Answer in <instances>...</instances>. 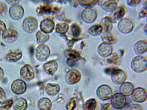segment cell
I'll return each instance as SVG.
<instances>
[{"label":"cell","mask_w":147,"mask_h":110,"mask_svg":"<svg viewBox=\"0 0 147 110\" xmlns=\"http://www.w3.org/2000/svg\"><path fill=\"white\" fill-rule=\"evenodd\" d=\"M140 1H129V2L131 4H135L138 3Z\"/></svg>","instance_id":"cell-46"},{"label":"cell","mask_w":147,"mask_h":110,"mask_svg":"<svg viewBox=\"0 0 147 110\" xmlns=\"http://www.w3.org/2000/svg\"><path fill=\"white\" fill-rule=\"evenodd\" d=\"M147 42L146 40H142L136 45V50L139 54H142L146 51Z\"/></svg>","instance_id":"cell-24"},{"label":"cell","mask_w":147,"mask_h":110,"mask_svg":"<svg viewBox=\"0 0 147 110\" xmlns=\"http://www.w3.org/2000/svg\"><path fill=\"white\" fill-rule=\"evenodd\" d=\"M128 110H144V109L140 105L134 103L130 105Z\"/></svg>","instance_id":"cell-39"},{"label":"cell","mask_w":147,"mask_h":110,"mask_svg":"<svg viewBox=\"0 0 147 110\" xmlns=\"http://www.w3.org/2000/svg\"><path fill=\"white\" fill-rule=\"evenodd\" d=\"M6 99V93L4 89L0 87V104H2Z\"/></svg>","instance_id":"cell-38"},{"label":"cell","mask_w":147,"mask_h":110,"mask_svg":"<svg viewBox=\"0 0 147 110\" xmlns=\"http://www.w3.org/2000/svg\"><path fill=\"white\" fill-rule=\"evenodd\" d=\"M81 74L78 70L71 69L69 70L66 75L67 81L70 84H74L78 82L81 79Z\"/></svg>","instance_id":"cell-11"},{"label":"cell","mask_w":147,"mask_h":110,"mask_svg":"<svg viewBox=\"0 0 147 110\" xmlns=\"http://www.w3.org/2000/svg\"><path fill=\"white\" fill-rule=\"evenodd\" d=\"M11 89L14 94L20 95L24 93L27 89V85L25 82L21 79L14 80L11 85Z\"/></svg>","instance_id":"cell-4"},{"label":"cell","mask_w":147,"mask_h":110,"mask_svg":"<svg viewBox=\"0 0 147 110\" xmlns=\"http://www.w3.org/2000/svg\"><path fill=\"white\" fill-rule=\"evenodd\" d=\"M65 53L67 57L71 60H77L80 59L81 55L76 50L67 49Z\"/></svg>","instance_id":"cell-23"},{"label":"cell","mask_w":147,"mask_h":110,"mask_svg":"<svg viewBox=\"0 0 147 110\" xmlns=\"http://www.w3.org/2000/svg\"><path fill=\"white\" fill-rule=\"evenodd\" d=\"M97 95L99 98L103 100L111 99L113 95V90L109 85H102L100 86L96 91Z\"/></svg>","instance_id":"cell-3"},{"label":"cell","mask_w":147,"mask_h":110,"mask_svg":"<svg viewBox=\"0 0 147 110\" xmlns=\"http://www.w3.org/2000/svg\"><path fill=\"white\" fill-rule=\"evenodd\" d=\"M22 53L19 48L9 50L5 55V59L9 62H16L20 60L22 58Z\"/></svg>","instance_id":"cell-9"},{"label":"cell","mask_w":147,"mask_h":110,"mask_svg":"<svg viewBox=\"0 0 147 110\" xmlns=\"http://www.w3.org/2000/svg\"><path fill=\"white\" fill-rule=\"evenodd\" d=\"M47 93L49 95L53 96L58 93L59 91L60 87L57 84L55 83H48L45 87Z\"/></svg>","instance_id":"cell-22"},{"label":"cell","mask_w":147,"mask_h":110,"mask_svg":"<svg viewBox=\"0 0 147 110\" xmlns=\"http://www.w3.org/2000/svg\"><path fill=\"white\" fill-rule=\"evenodd\" d=\"M111 103H107L104 104L102 106L101 110H109L111 107Z\"/></svg>","instance_id":"cell-44"},{"label":"cell","mask_w":147,"mask_h":110,"mask_svg":"<svg viewBox=\"0 0 147 110\" xmlns=\"http://www.w3.org/2000/svg\"><path fill=\"white\" fill-rule=\"evenodd\" d=\"M103 25L105 30L107 32H109L113 27V21L109 17H106L103 19Z\"/></svg>","instance_id":"cell-27"},{"label":"cell","mask_w":147,"mask_h":110,"mask_svg":"<svg viewBox=\"0 0 147 110\" xmlns=\"http://www.w3.org/2000/svg\"><path fill=\"white\" fill-rule=\"evenodd\" d=\"M6 10V6L5 3L0 2V16L5 13Z\"/></svg>","instance_id":"cell-40"},{"label":"cell","mask_w":147,"mask_h":110,"mask_svg":"<svg viewBox=\"0 0 147 110\" xmlns=\"http://www.w3.org/2000/svg\"><path fill=\"white\" fill-rule=\"evenodd\" d=\"M103 29L102 25L100 23H97L92 26L90 27L89 30L92 34L98 35L101 33Z\"/></svg>","instance_id":"cell-26"},{"label":"cell","mask_w":147,"mask_h":110,"mask_svg":"<svg viewBox=\"0 0 147 110\" xmlns=\"http://www.w3.org/2000/svg\"><path fill=\"white\" fill-rule=\"evenodd\" d=\"M54 26L53 21L49 19H46L41 22L40 27L44 32H50L53 30Z\"/></svg>","instance_id":"cell-19"},{"label":"cell","mask_w":147,"mask_h":110,"mask_svg":"<svg viewBox=\"0 0 147 110\" xmlns=\"http://www.w3.org/2000/svg\"><path fill=\"white\" fill-rule=\"evenodd\" d=\"M4 74V72L3 69L0 66V80L3 78Z\"/></svg>","instance_id":"cell-45"},{"label":"cell","mask_w":147,"mask_h":110,"mask_svg":"<svg viewBox=\"0 0 147 110\" xmlns=\"http://www.w3.org/2000/svg\"><path fill=\"white\" fill-rule=\"evenodd\" d=\"M113 50L112 46L107 42L102 43L99 47V52L101 55L103 56H109L112 53Z\"/></svg>","instance_id":"cell-17"},{"label":"cell","mask_w":147,"mask_h":110,"mask_svg":"<svg viewBox=\"0 0 147 110\" xmlns=\"http://www.w3.org/2000/svg\"><path fill=\"white\" fill-rule=\"evenodd\" d=\"M16 31L12 28L6 29L2 33V36L4 40L8 42L14 41L17 37Z\"/></svg>","instance_id":"cell-14"},{"label":"cell","mask_w":147,"mask_h":110,"mask_svg":"<svg viewBox=\"0 0 147 110\" xmlns=\"http://www.w3.org/2000/svg\"><path fill=\"white\" fill-rule=\"evenodd\" d=\"M30 52L31 54H32L34 51V47L33 46H31L30 47Z\"/></svg>","instance_id":"cell-47"},{"label":"cell","mask_w":147,"mask_h":110,"mask_svg":"<svg viewBox=\"0 0 147 110\" xmlns=\"http://www.w3.org/2000/svg\"><path fill=\"white\" fill-rule=\"evenodd\" d=\"M81 31L80 28L78 25L76 23L72 24L71 26L70 32L75 37L77 36Z\"/></svg>","instance_id":"cell-33"},{"label":"cell","mask_w":147,"mask_h":110,"mask_svg":"<svg viewBox=\"0 0 147 110\" xmlns=\"http://www.w3.org/2000/svg\"><path fill=\"white\" fill-rule=\"evenodd\" d=\"M111 104L115 108L121 109L125 107L128 103L126 96L121 93L113 95L111 98Z\"/></svg>","instance_id":"cell-2"},{"label":"cell","mask_w":147,"mask_h":110,"mask_svg":"<svg viewBox=\"0 0 147 110\" xmlns=\"http://www.w3.org/2000/svg\"><path fill=\"white\" fill-rule=\"evenodd\" d=\"M82 15L86 21L89 22L93 21L96 17V10L94 8L92 7H87L84 10Z\"/></svg>","instance_id":"cell-15"},{"label":"cell","mask_w":147,"mask_h":110,"mask_svg":"<svg viewBox=\"0 0 147 110\" xmlns=\"http://www.w3.org/2000/svg\"><path fill=\"white\" fill-rule=\"evenodd\" d=\"M117 1H106L103 3V6L106 9H113L117 7Z\"/></svg>","instance_id":"cell-32"},{"label":"cell","mask_w":147,"mask_h":110,"mask_svg":"<svg viewBox=\"0 0 147 110\" xmlns=\"http://www.w3.org/2000/svg\"><path fill=\"white\" fill-rule=\"evenodd\" d=\"M115 67H111L106 68L105 69V72L108 74H111L114 70L116 68Z\"/></svg>","instance_id":"cell-43"},{"label":"cell","mask_w":147,"mask_h":110,"mask_svg":"<svg viewBox=\"0 0 147 110\" xmlns=\"http://www.w3.org/2000/svg\"><path fill=\"white\" fill-rule=\"evenodd\" d=\"M6 26L4 22L0 20V34L6 29Z\"/></svg>","instance_id":"cell-42"},{"label":"cell","mask_w":147,"mask_h":110,"mask_svg":"<svg viewBox=\"0 0 147 110\" xmlns=\"http://www.w3.org/2000/svg\"><path fill=\"white\" fill-rule=\"evenodd\" d=\"M37 21L36 19L32 16L26 17L24 20L23 25L24 28L28 31L34 30L37 25Z\"/></svg>","instance_id":"cell-12"},{"label":"cell","mask_w":147,"mask_h":110,"mask_svg":"<svg viewBox=\"0 0 147 110\" xmlns=\"http://www.w3.org/2000/svg\"><path fill=\"white\" fill-rule=\"evenodd\" d=\"M69 25L68 23L65 22L59 23L56 25V30L59 33H65L68 30Z\"/></svg>","instance_id":"cell-28"},{"label":"cell","mask_w":147,"mask_h":110,"mask_svg":"<svg viewBox=\"0 0 147 110\" xmlns=\"http://www.w3.org/2000/svg\"><path fill=\"white\" fill-rule=\"evenodd\" d=\"M20 73L21 77L27 80H32L34 76L33 68L31 66L28 64H25L21 68Z\"/></svg>","instance_id":"cell-7"},{"label":"cell","mask_w":147,"mask_h":110,"mask_svg":"<svg viewBox=\"0 0 147 110\" xmlns=\"http://www.w3.org/2000/svg\"><path fill=\"white\" fill-rule=\"evenodd\" d=\"M120 60V56L119 54L117 53H115L113 54L112 56L110 58L109 61L110 63L114 65L117 64Z\"/></svg>","instance_id":"cell-35"},{"label":"cell","mask_w":147,"mask_h":110,"mask_svg":"<svg viewBox=\"0 0 147 110\" xmlns=\"http://www.w3.org/2000/svg\"><path fill=\"white\" fill-rule=\"evenodd\" d=\"M147 60L146 57L139 55L136 57L131 63V67L135 71L141 72L147 69Z\"/></svg>","instance_id":"cell-1"},{"label":"cell","mask_w":147,"mask_h":110,"mask_svg":"<svg viewBox=\"0 0 147 110\" xmlns=\"http://www.w3.org/2000/svg\"><path fill=\"white\" fill-rule=\"evenodd\" d=\"M50 54L49 48L46 45L42 44L38 46L35 51V54L37 58L39 60H46Z\"/></svg>","instance_id":"cell-8"},{"label":"cell","mask_w":147,"mask_h":110,"mask_svg":"<svg viewBox=\"0 0 147 110\" xmlns=\"http://www.w3.org/2000/svg\"><path fill=\"white\" fill-rule=\"evenodd\" d=\"M131 95L135 101L138 103H142L147 100V91L144 88L138 87L134 89Z\"/></svg>","instance_id":"cell-6"},{"label":"cell","mask_w":147,"mask_h":110,"mask_svg":"<svg viewBox=\"0 0 147 110\" xmlns=\"http://www.w3.org/2000/svg\"><path fill=\"white\" fill-rule=\"evenodd\" d=\"M44 68L46 71L50 74H53L57 70L58 64L57 62L54 60L48 61L43 65Z\"/></svg>","instance_id":"cell-20"},{"label":"cell","mask_w":147,"mask_h":110,"mask_svg":"<svg viewBox=\"0 0 147 110\" xmlns=\"http://www.w3.org/2000/svg\"><path fill=\"white\" fill-rule=\"evenodd\" d=\"M11 16L13 18L18 19L20 18L23 15L24 10L22 6L18 3L12 5L9 9Z\"/></svg>","instance_id":"cell-10"},{"label":"cell","mask_w":147,"mask_h":110,"mask_svg":"<svg viewBox=\"0 0 147 110\" xmlns=\"http://www.w3.org/2000/svg\"><path fill=\"white\" fill-rule=\"evenodd\" d=\"M27 105L26 100L23 97H20L13 101L12 106L15 110H25Z\"/></svg>","instance_id":"cell-18"},{"label":"cell","mask_w":147,"mask_h":110,"mask_svg":"<svg viewBox=\"0 0 147 110\" xmlns=\"http://www.w3.org/2000/svg\"><path fill=\"white\" fill-rule=\"evenodd\" d=\"M125 9L122 6H120L116 9L113 12L114 16L118 18H122L124 15Z\"/></svg>","instance_id":"cell-31"},{"label":"cell","mask_w":147,"mask_h":110,"mask_svg":"<svg viewBox=\"0 0 147 110\" xmlns=\"http://www.w3.org/2000/svg\"><path fill=\"white\" fill-rule=\"evenodd\" d=\"M13 101L12 98L6 99L0 106V109L8 110L12 106Z\"/></svg>","instance_id":"cell-30"},{"label":"cell","mask_w":147,"mask_h":110,"mask_svg":"<svg viewBox=\"0 0 147 110\" xmlns=\"http://www.w3.org/2000/svg\"><path fill=\"white\" fill-rule=\"evenodd\" d=\"M37 41L39 43H42L47 41L49 37V35L45 33L39 31L36 34Z\"/></svg>","instance_id":"cell-29"},{"label":"cell","mask_w":147,"mask_h":110,"mask_svg":"<svg viewBox=\"0 0 147 110\" xmlns=\"http://www.w3.org/2000/svg\"><path fill=\"white\" fill-rule=\"evenodd\" d=\"M76 105V98L73 97L70 99L69 101L66 105L67 110H73Z\"/></svg>","instance_id":"cell-36"},{"label":"cell","mask_w":147,"mask_h":110,"mask_svg":"<svg viewBox=\"0 0 147 110\" xmlns=\"http://www.w3.org/2000/svg\"><path fill=\"white\" fill-rule=\"evenodd\" d=\"M106 32L107 33L103 34V37L105 39L111 42H114L116 41V39L111 33L109 32Z\"/></svg>","instance_id":"cell-37"},{"label":"cell","mask_w":147,"mask_h":110,"mask_svg":"<svg viewBox=\"0 0 147 110\" xmlns=\"http://www.w3.org/2000/svg\"><path fill=\"white\" fill-rule=\"evenodd\" d=\"M38 11L42 13H46L53 11V9L49 5H41L38 8Z\"/></svg>","instance_id":"cell-34"},{"label":"cell","mask_w":147,"mask_h":110,"mask_svg":"<svg viewBox=\"0 0 147 110\" xmlns=\"http://www.w3.org/2000/svg\"><path fill=\"white\" fill-rule=\"evenodd\" d=\"M38 106L40 110H51L52 103L48 98L43 97L38 101Z\"/></svg>","instance_id":"cell-21"},{"label":"cell","mask_w":147,"mask_h":110,"mask_svg":"<svg viewBox=\"0 0 147 110\" xmlns=\"http://www.w3.org/2000/svg\"><path fill=\"white\" fill-rule=\"evenodd\" d=\"M113 81L117 84H121L127 80V75L123 70L116 68L111 74Z\"/></svg>","instance_id":"cell-5"},{"label":"cell","mask_w":147,"mask_h":110,"mask_svg":"<svg viewBox=\"0 0 147 110\" xmlns=\"http://www.w3.org/2000/svg\"><path fill=\"white\" fill-rule=\"evenodd\" d=\"M135 89L134 85L130 82H125L120 86V93L126 96L131 95Z\"/></svg>","instance_id":"cell-16"},{"label":"cell","mask_w":147,"mask_h":110,"mask_svg":"<svg viewBox=\"0 0 147 110\" xmlns=\"http://www.w3.org/2000/svg\"><path fill=\"white\" fill-rule=\"evenodd\" d=\"M120 29L124 32H128L133 29L134 25L133 21L129 18H125L119 22Z\"/></svg>","instance_id":"cell-13"},{"label":"cell","mask_w":147,"mask_h":110,"mask_svg":"<svg viewBox=\"0 0 147 110\" xmlns=\"http://www.w3.org/2000/svg\"><path fill=\"white\" fill-rule=\"evenodd\" d=\"M81 3L85 5L89 6L94 4L97 1L94 0H83L81 1Z\"/></svg>","instance_id":"cell-41"},{"label":"cell","mask_w":147,"mask_h":110,"mask_svg":"<svg viewBox=\"0 0 147 110\" xmlns=\"http://www.w3.org/2000/svg\"><path fill=\"white\" fill-rule=\"evenodd\" d=\"M97 106V102L94 98H90L86 102L85 107L86 110H94Z\"/></svg>","instance_id":"cell-25"}]
</instances>
